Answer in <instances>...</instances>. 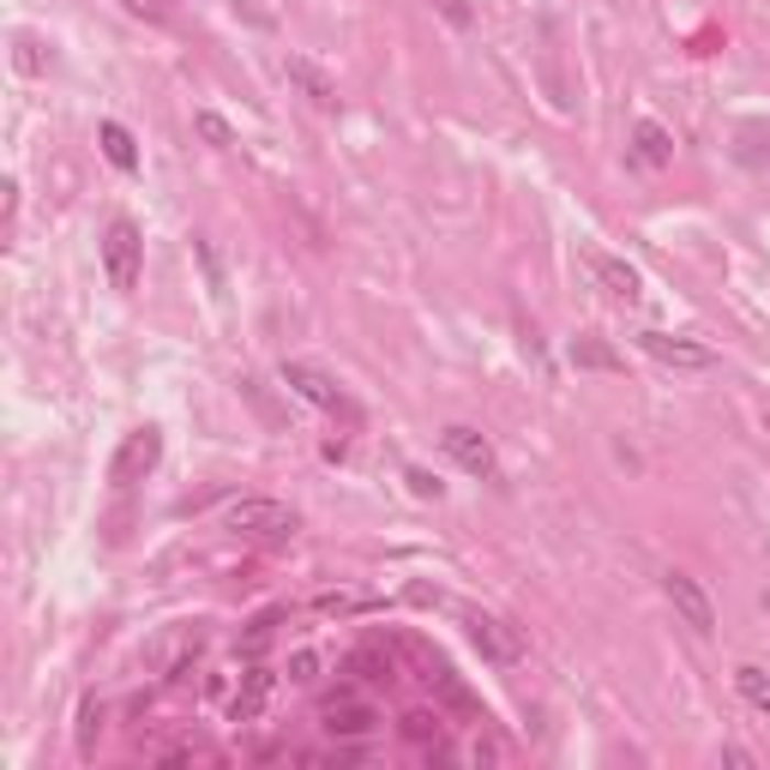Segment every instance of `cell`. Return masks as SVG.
<instances>
[{
    "instance_id": "cell-1",
    "label": "cell",
    "mask_w": 770,
    "mask_h": 770,
    "mask_svg": "<svg viewBox=\"0 0 770 770\" xmlns=\"http://www.w3.org/2000/svg\"><path fill=\"white\" fill-rule=\"evenodd\" d=\"M102 272H109L114 289H139V272H145V235H139L133 217H114L102 229Z\"/></svg>"
},
{
    "instance_id": "cell-2",
    "label": "cell",
    "mask_w": 770,
    "mask_h": 770,
    "mask_svg": "<svg viewBox=\"0 0 770 770\" xmlns=\"http://www.w3.org/2000/svg\"><path fill=\"white\" fill-rule=\"evenodd\" d=\"M223 524L235 536H248V542H284V536H295V512L284 506V499H235V506L223 512Z\"/></svg>"
},
{
    "instance_id": "cell-3",
    "label": "cell",
    "mask_w": 770,
    "mask_h": 770,
    "mask_svg": "<svg viewBox=\"0 0 770 770\" xmlns=\"http://www.w3.org/2000/svg\"><path fill=\"white\" fill-rule=\"evenodd\" d=\"M157 458H163V433L145 421V428H133V433L121 440V452H114V464H109V482H114V487L145 482L151 470H157Z\"/></svg>"
},
{
    "instance_id": "cell-4",
    "label": "cell",
    "mask_w": 770,
    "mask_h": 770,
    "mask_svg": "<svg viewBox=\"0 0 770 770\" xmlns=\"http://www.w3.org/2000/svg\"><path fill=\"white\" fill-rule=\"evenodd\" d=\"M638 350L662 367H680V374H704L716 367V350L711 343H692V338H674V331H638Z\"/></svg>"
},
{
    "instance_id": "cell-5",
    "label": "cell",
    "mask_w": 770,
    "mask_h": 770,
    "mask_svg": "<svg viewBox=\"0 0 770 770\" xmlns=\"http://www.w3.org/2000/svg\"><path fill=\"white\" fill-rule=\"evenodd\" d=\"M464 626H470V645H476L487 662H499V669L524 662V632L512 620H499V614H464Z\"/></svg>"
},
{
    "instance_id": "cell-6",
    "label": "cell",
    "mask_w": 770,
    "mask_h": 770,
    "mask_svg": "<svg viewBox=\"0 0 770 770\" xmlns=\"http://www.w3.org/2000/svg\"><path fill=\"white\" fill-rule=\"evenodd\" d=\"M284 385L295 397H307L314 409H331V416H350L355 421V404L343 397V385L331 380V374H319V367H307V362H284Z\"/></svg>"
},
{
    "instance_id": "cell-7",
    "label": "cell",
    "mask_w": 770,
    "mask_h": 770,
    "mask_svg": "<svg viewBox=\"0 0 770 770\" xmlns=\"http://www.w3.org/2000/svg\"><path fill=\"white\" fill-rule=\"evenodd\" d=\"M440 446H446V458H452V464L464 470V476H476V482H494V476H499L494 446H487L476 428H464V421H452V428L440 433Z\"/></svg>"
},
{
    "instance_id": "cell-8",
    "label": "cell",
    "mask_w": 770,
    "mask_h": 770,
    "mask_svg": "<svg viewBox=\"0 0 770 770\" xmlns=\"http://www.w3.org/2000/svg\"><path fill=\"white\" fill-rule=\"evenodd\" d=\"M662 596L674 602V614H680V620H686L698 638L716 632V608H711V596H704V584H698L692 572H669V578H662Z\"/></svg>"
},
{
    "instance_id": "cell-9",
    "label": "cell",
    "mask_w": 770,
    "mask_h": 770,
    "mask_svg": "<svg viewBox=\"0 0 770 770\" xmlns=\"http://www.w3.org/2000/svg\"><path fill=\"white\" fill-rule=\"evenodd\" d=\"M272 692H277V674L265 669V662H248V674H241L235 698H229V723H260L265 704H272Z\"/></svg>"
},
{
    "instance_id": "cell-10",
    "label": "cell",
    "mask_w": 770,
    "mask_h": 770,
    "mask_svg": "<svg viewBox=\"0 0 770 770\" xmlns=\"http://www.w3.org/2000/svg\"><path fill=\"white\" fill-rule=\"evenodd\" d=\"M584 265H590V277L602 284V295H614V301H626V307H632L638 295H645V284H638V272H632L626 260H614V253L590 248V253H584Z\"/></svg>"
},
{
    "instance_id": "cell-11",
    "label": "cell",
    "mask_w": 770,
    "mask_h": 770,
    "mask_svg": "<svg viewBox=\"0 0 770 770\" xmlns=\"http://www.w3.org/2000/svg\"><path fill=\"white\" fill-rule=\"evenodd\" d=\"M632 157L645 163V169H662V163H674V139H669V127L638 121V127H632Z\"/></svg>"
},
{
    "instance_id": "cell-12",
    "label": "cell",
    "mask_w": 770,
    "mask_h": 770,
    "mask_svg": "<svg viewBox=\"0 0 770 770\" xmlns=\"http://www.w3.org/2000/svg\"><path fill=\"white\" fill-rule=\"evenodd\" d=\"M97 145H102V157H109L121 175H133V169H139V139L127 133L121 121H102V127H97Z\"/></svg>"
},
{
    "instance_id": "cell-13",
    "label": "cell",
    "mask_w": 770,
    "mask_h": 770,
    "mask_svg": "<svg viewBox=\"0 0 770 770\" xmlns=\"http://www.w3.org/2000/svg\"><path fill=\"white\" fill-rule=\"evenodd\" d=\"M572 367H584V374H620V350L614 343H602V338H572Z\"/></svg>"
},
{
    "instance_id": "cell-14",
    "label": "cell",
    "mask_w": 770,
    "mask_h": 770,
    "mask_svg": "<svg viewBox=\"0 0 770 770\" xmlns=\"http://www.w3.org/2000/svg\"><path fill=\"white\" fill-rule=\"evenodd\" d=\"M284 73H289V85H301V91L319 102V109H338V85H331L326 73H319L314 61H307V55H289V67H284Z\"/></svg>"
},
{
    "instance_id": "cell-15",
    "label": "cell",
    "mask_w": 770,
    "mask_h": 770,
    "mask_svg": "<svg viewBox=\"0 0 770 770\" xmlns=\"http://www.w3.org/2000/svg\"><path fill=\"white\" fill-rule=\"evenodd\" d=\"M735 686H740V698H747L752 711L770 716V669H759V662H740V669H735Z\"/></svg>"
},
{
    "instance_id": "cell-16",
    "label": "cell",
    "mask_w": 770,
    "mask_h": 770,
    "mask_svg": "<svg viewBox=\"0 0 770 770\" xmlns=\"http://www.w3.org/2000/svg\"><path fill=\"white\" fill-rule=\"evenodd\" d=\"M326 728L331 735H367V728H374V711H367V704H338L331 698L326 704Z\"/></svg>"
},
{
    "instance_id": "cell-17",
    "label": "cell",
    "mask_w": 770,
    "mask_h": 770,
    "mask_svg": "<svg viewBox=\"0 0 770 770\" xmlns=\"http://www.w3.org/2000/svg\"><path fill=\"white\" fill-rule=\"evenodd\" d=\"M193 127H199V139H205V145H217V151H229V145H235V127H229L223 114H211V109H199V114H193Z\"/></svg>"
},
{
    "instance_id": "cell-18",
    "label": "cell",
    "mask_w": 770,
    "mask_h": 770,
    "mask_svg": "<svg viewBox=\"0 0 770 770\" xmlns=\"http://www.w3.org/2000/svg\"><path fill=\"white\" fill-rule=\"evenodd\" d=\"M314 608L319 614H355V608H367V596H355V590H326V596H314Z\"/></svg>"
},
{
    "instance_id": "cell-19",
    "label": "cell",
    "mask_w": 770,
    "mask_h": 770,
    "mask_svg": "<svg viewBox=\"0 0 770 770\" xmlns=\"http://www.w3.org/2000/svg\"><path fill=\"white\" fill-rule=\"evenodd\" d=\"M97 735H102V711H97V704H85V711H79V752H85V759L97 752Z\"/></svg>"
},
{
    "instance_id": "cell-20",
    "label": "cell",
    "mask_w": 770,
    "mask_h": 770,
    "mask_svg": "<svg viewBox=\"0 0 770 770\" xmlns=\"http://www.w3.org/2000/svg\"><path fill=\"white\" fill-rule=\"evenodd\" d=\"M404 735H409V740H428V735H440V716H428V711L404 716Z\"/></svg>"
},
{
    "instance_id": "cell-21",
    "label": "cell",
    "mask_w": 770,
    "mask_h": 770,
    "mask_svg": "<svg viewBox=\"0 0 770 770\" xmlns=\"http://www.w3.org/2000/svg\"><path fill=\"white\" fill-rule=\"evenodd\" d=\"M127 12H133V19H145V24H163L169 19V7H163V0H121Z\"/></svg>"
},
{
    "instance_id": "cell-22",
    "label": "cell",
    "mask_w": 770,
    "mask_h": 770,
    "mask_svg": "<svg viewBox=\"0 0 770 770\" xmlns=\"http://www.w3.org/2000/svg\"><path fill=\"white\" fill-rule=\"evenodd\" d=\"M12 61H19V73H43V55H36L31 36H19V43H12Z\"/></svg>"
},
{
    "instance_id": "cell-23",
    "label": "cell",
    "mask_w": 770,
    "mask_h": 770,
    "mask_svg": "<svg viewBox=\"0 0 770 770\" xmlns=\"http://www.w3.org/2000/svg\"><path fill=\"white\" fill-rule=\"evenodd\" d=\"M404 482H409V494H416V499H440V482H433L428 470H404Z\"/></svg>"
},
{
    "instance_id": "cell-24",
    "label": "cell",
    "mask_w": 770,
    "mask_h": 770,
    "mask_svg": "<svg viewBox=\"0 0 770 770\" xmlns=\"http://www.w3.org/2000/svg\"><path fill=\"white\" fill-rule=\"evenodd\" d=\"M314 674H319V657H314V650H295V662H289V680H301V686H307Z\"/></svg>"
}]
</instances>
